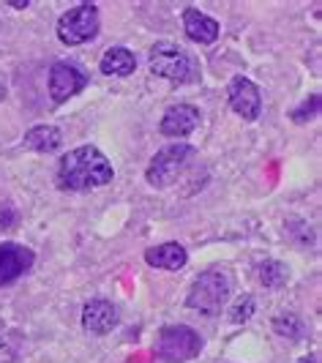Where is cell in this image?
<instances>
[{
	"label": "cell",
	"mask_w": 322,
	"mask_h": 363,
	"mask_svg": "<svg viewBox=\"0 0 322 363\" xmlns=\"http://www.w3.org/2000/svg\"><path fill=\"white\" fill-rule=\"evenodd\" d=\"M112 178H115L112 162L93 145H79L63 153L55 172L57 189L63 191H88L96 186H107Z\"/></svg>",
	"instance_id": "1"
},
{
	"label": "cell",
	"mask_w": 322,
	"mask_h": 363,
	"mask_svg": "<svg viewBox=\"0 0 322 363\" xmlns=\"http://www.w3.org/2000/svg\"><path fill=\"white\" fill-rule=\"evenodd\" d=\"M233 290V276L227 268H208L194 279L191 290L186 295V306L202 314H218L224 309Z\"/></svg>",
	"instance_id": "2"
},
{
	"label": "cell",
	"mask_w": 322,
	"mask_h": 363,
	"mask_svg": "<svg viewBox=\"0 0 322 363\" xmlns=\"http://www.w3.org/2000/svg\"><path fill=\"white\" fill-rule=\"evenodd\" d=\"M148 63H150V72L161 77V79H170V82H197L199 79V66L197 60L186 50H180L170 41H159L150 55H148Z\"/></svg>",
	"instance_id": "3"
},
{
	"label": "cell",
	"mask_w": 322,
	"mask_h": 363,
	"mask_svg": "<svg viewBox=\"0 0 322 363\" xmlns=\"http://www.w3.org/2000/svg\"><path fill=\"white\" fill-rule=\"evenodd\" d=\"M202 352V336L189 325H164L156 339V355L164 363H186Z\"/></svg>",
	"instance_id": "4"
},
{
	"label": "cell",
	"mask_w": 322,
	"mask_h": 363,
	"mask_svg": "<svg viewBox=\"0 0 322 363\" xmlns=\"http://www.w3.org/2000/svg\"><path fill=\"white\" fill-rule=\"evenodd\" d=\"M101 19H99V6L96 3H79L72 11H66L57 19V38L66 47H77L99 36Z\"/></svg>",
	"instance_id": "5"
},
{
	"label": "cell",
	"mask_w": 322,
	"mask_h": 363,
	"mask_svg": "<svg viewBox=\"0 0 322 363\" xmlns=\"http://www.w3.org/2000/svg\"><path fill=\"white\" fill-rule=\"evenodd\" d=\"M194 147L186 143H175V145L161 147L159 153L150 159L148 169H145V181L150 183L153 189H167L178 181L180 169L191 162Z\"/></svg>",
	"instance_id": "6"
},
{
	"label": "cell",
	"mask_w": 322,
	"mask_h": 363,
	"mask_svg": "<svg viewBox=\"0 0 322 363\" xmlns=\"http://www.w3.org/2000/svg\"><path fill=\"white\" fill-rule=\"evenodd\" d=\"M85 85H88V77L79 66L66 63V60L52 63V69H50V96H52L55 104L69 101L72 96L85 91Z\"/></svg>",
	"instance_id": "7"
},
{
	"label": "cell",
	"mask_w": 322,
	"mask_h": 363,
	"mask_svg": "<svg viewBox=\"0 0 322 363\" xmlns=\"http://www.w3.org/2000/svg\"><path fill=\"white\" fill-rule=\"evenodd\" d=\"M227 99L230 107L238 118L243 121H257L262 112V99H260V88L251 82L249 77H235L227 88Z\"/></svg>",
	"instance_id": "8"
},
{
	"label": "cell",
	"mask_w": 322,
	"mask_h": 363,
	"mask_svg": "<svg viewBox=\"0 0 322 363\" xmlns=\"http://www.w3.org/2000/svg\"><path fill=\"white\" fill-rule=\"evenodd\" d=\"M36 262V252L19 243H0V287L17 281L22 273H28Z\"/></svg>",
	"instance_id": "9"
},
{
	"label": "cell",
	"mask_w": 322,
	"mask_h": 363,
	"mask_svg": "<svg viewBox=\"0 0 322 363\" xmlns=\"http://www.w3.org/2000/svg\"><path fill=\"white\" fill-rule=\"evenodd\" d=\"M199 121H202V115H199L197 107H191V104H172V107L164 112V118H161V134L164 137H189L194 128L199 126Z\"/></svg>",
	"instance_id": "10"
},
{
	"label": "cell",
	"mask_w": 322,
	"mask_h": 363,
	"mask_svg": "<svg viewBox=\"0 0 322 363\" xmlns=\"http://www.w3.org/2000/svg\"><path fill=\"white\" fill-rule=\"evenodd\" d=\"M118 325V309L115 303L107 301V298H96V301H88L85 309H82V328L88 333H96V336H104L112 328Z\"/></svg>",
	"instance_id": "11"
},
{
	"label": "cell",
	"mask_w": 322,
	"mask_h": 363,
	"mask_svg": "<svg viewBox=\"0 0 322 363\" xmlns=\"http://www.w3.org/2000/svg\"><path fill=\"white\" fill-rule=\"evenodd\" d=\"M183 30L191 41H199V44H213L221 33V28L213 17L202 14L199 9H191V6L183 11Z\"/></svg>",
	"instance_id": "12"
},
{
	"label": "cell",
	"mask_w": 322,
	"mask_h": 363,
	"mask_svg": "<svg viewBox=\"0 0 322 363\" xmlns=\"http://www.w3.org/2000/svg\"><path fill=\"white\" fill-rule=\"evenodd\" d=\"M145 262L159 271H180L189 262V252L180 243H161V246H150L145 252Z\"/></svg>",
	"instance_id": "13"
},
{
	"label": "cell",
	"mask_w": 322,
	"mask_h": 363,
	"mask_svg": "<svg viewBox=\"0 0 322 363\" xmlns=\"http://www.w3.org/2000/svg\"><path fill=\"white\" fill-rule=\"evenodd\" d=\"M99 69L107 77H128V74L137 72V57H134V52H128L126 47H109L107 52L101 55Z\"/></svg>",
	"instance_id": "14"
},
{
	"label": "cell",
	"mask_w": 322,
	"mask_h": 363,
	"mask_svg": "<svg viewBox=\"0 0 322 363\" xmlns=\"http://www.w3.org/2000/svg\"><path fill=\"white\" fill-rule=\"evenodd\" d=\"M63 143V137H60V131L55 126H33L28 134H25V140H22V145L28 147V150H36V153H50V150H57Z\"/></svg>",
	"instance_id": "15"
},
{
	"label": "cell",
	"mask_w": 322,
	"mask_h": 363,
	"mask_svg": "<svg viewBox=\"0 0 322 363\" xmlns=\"http://www.w3.org/2000/svg\"><path fill=\"white\" fill-rule=\"evenodd\" d=\"M260 284L262 287H284L287 281H289V268H287L284 262H279V259H265L262 265H260Z\"/></svg>",
	"instance_id": "16"
},
{
	"label": "cell",
	"mask_w": 322,
	"mask_h": 363,
	"mask_svg": "<svg viewBox=\"0 0 322 363\" xmlns=\"http://www.w3.org/2000/svg\"><path fill=\"white\" fill-rule=\"evenodd\" d=\"M273 330H276L279 336H287V339H301L306 333V325L298 314H279V317L273 320Z\"/></svg>",
	"instance_id": "17"
},
{
	"label": "cell",
	"mask_w": 322,
	"mask_h": 363,
	"mask_svg": "<svg viewBox=\"0 0 322 363\" xmlns=\"http://www.w3.org/2000/svg\"><path fill=\"white\" fill-rule=\"evenodd\" d=\"M251 314H254V295H240L233 303V309H230V320L235 325H243V323L251 320Z\"/></svg>",
	"instance_id": "18"
},
{
	"label": "cell",
	"mask_w": 322,
	"mask_h": 363,
	"mask_svg": "<svg viewBox=\"0 0 322 363\" xmlns=\"http://www.w3.org/2000/svg\"><path fill=\"white\" fill-rule=\"evenodd\" d=\"M317 112H320V96H311V99H306L304 104H301V109H292L289 118H292L295 123H306V121H311Z\"/></svg>",
	"instance_id": "19"
},
{
	"label": "cell",
	"mask_w": 322,
	"mask_h": 363,
	"mask_svg": "<svg viewBox=\"0 0 322 363\" xmlns=\"http://www.w3.org/2000/svg\"><path fill=\"white\" fill-rule=\"evenodd\" d=\"M14 224H17V213H14V211H3V208H0V227H3V230H9V227H14Z\"/></svg>",
	"instance_id": "20"
},
{
	"label": "cell",
	"mask_w": 322,
	"mask_h": 363,
	"mask_svg": "<svg viewBox=\"0 0 322 363\" xmlns=\"http://www.w3.org/2000/svg\"><path fill=\"white\" fill-rule=\"evenodd\" d=\"M3 333H6V323L0 320V339H3Z\"/></svg>",
	"instance_id": "21"
},
{
	"label": "cell",
	"mask_w": 322,
	"mask_h": 363,
	"mask_svg": "<svg viewBox=\"0 0 322 363\" xmlns=\"http://www.w3.org/2000/svg\"><path fill=\"white\" fill-rule=\"evenodd\" d=\"M3 99H6V88H3V85H0V101H3Z\"/></svg>",
	"instance_id": "22"
}]
</instances>
